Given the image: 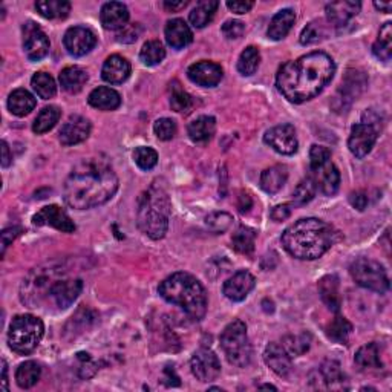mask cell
<instances>
[{
	"label": "cell",
	"mask_w": 392,
	"mask_h": 392,
	"mask_svg": "<svg viewBox=\"0 0 392 392\" xmlns=\"http://www.w3.org/2000/svg\"><path fill=\"white\" fill-rule=\"evenodd\" d=\"M119 190V176L106 156L83 160L65 181V202L75 210H88L107 202Z\"/></svg>",
	"instance_id": "1"
},
{
	"label": "cell",
	"mask_w": 392,
	"mask_h": 392,
	"mask_svg": "<svg viewBox=\"0 0 392 392\" xmlns=\"http://www.w3.org/2000/svg\"><path fill=\"white\" fill-rule=\"evenodd\" d=\"M336 74L334 60L326 52H311L287 61L276 75V88L288 101L301 105L317 97Z\"/></svg>",
	"instance_id": "2"
},
{
	"label": "cell",
	"mask_w": 392,
	"mask_h": 392,
	"mask_svg": "<svg viewBox=\"0 0 392 392\" xmlns=\"http://www.w3.org/2000/svg\"><path fill=\"white\" fill-rule=\"evenodd\" d=\"M83 289L80 278L69 276L61 264H46L37 266L23 280L20 297L29 308L66 310L74 303Z\"/></svg>",
	"instance_id": "3"
},
{
	"label": "cell",
	"mask_w": 392,
	"mask_h": 392,
	"mask_svg": "<svg viewBox=\"0 0 392 392\" xmlns=\"http://www.w3.org/2000/svg\"><path fill=\"white\" fill-rule=\"evenodd\" d=\"M336 241V232L317 218L299 219L282 234V244L296 259L315 261L324 256Z\"/></svg>",
	"instance_id": "4"
},
{
	"label": "cell",
	"mask_w": 392,
	"mask_h": 392,
	"mask_svg": "<svg viewBox=\"0 0 392 392\" xmlns=\"http://www.w3.org/2000/svg\"><path fill=\"white\" fill-rule=\"evenodd\" d=\"M158 293L164 301L183 308L186 315L193 320H201L207 312V293L201 282L189 273L178 271L164 279Z\"/></svg>",
	"instance_id": "5"
},
{
	"label": "cell",
	"mask_w": 392,
	"mask_h": 392,
	"mask_svg": "<svg viewBox=\"0 0 392 392\" xmlns=\"http://www.w3.org/2000/svg\"><path fill=\"white\" fill-rule=\"evenodd\" d=\"M170 201L163 187L152 186L140 196L137 221L140 230L153 241L163 239L169 229Z\"/></svg>",
	"instance_id": "6"
},
{
	"label": "cell",
	"mask_w": 392,
	"mask_h": 392,
	"mask_svg": "<svg viewBox=\"0 0 392 392\" xmlns=\"http://www.w3.org/2000/svg\"><path fill=\"white\" fill-rule=\"evenodd\" d=\"M43 333L45 325L37 316H15L10 325V331H8V343L14 352L27 356L38 347Z\"/></svg>",
	"instance_id": "7"
},
{
	"label": "cell",
	"mask_w": 392,
	"mask_h": 392,
	"mask_svg": "<svg viewBox=\"0 0 392 392\" xmlns=\"http://www.w3.org/2000/svg\"><path fill=\"white\" fill-rule=\"evenodd\" d=\"M310 170L311 179L315 183L316 189L326 196H333L337 193L340 186V174L333 161L331 152L324 146H311L310 151Z\"/></svg>",
	"instance_id": "8"
},
{
	"label": "cell",
	"mask_w": 392,
	"mask_h": 392,
	"mask_svg": "<svg viewBox=\"0 0 392 392\" xmlns=\"http://www.w3.org/2000/svg\"><path fill=\"white\" fill-rule=\"evenodd\" d=\"M221 347L227 360L234 366L246 368L252 360V345L247 336V326L242 320H233L221 334Z\"/></svg>",
	"instance_id": "9"
},
{
	"label": "cell",
	"mask_w": 392,
	"mask_h": 392,
	"mask_svg": "<svg viewBox=\"0 0 392 392\" xmlns=\"http://www.w3.org/2000/svg\"><path fill=\"white\" fill-rule=\"evenodd\" d=\"M349 273L356 284L375 293H386L389 289V278L386 270L377 261L370 257H359L349 266Z\"/></svg>",
	"instance_id": "10"
},
{
	"label": "cell",
	"mask_w": 392,
	"mask_h": 392,
	"mask_svg": "<svg viewBox=\"0 0 392 392\" xmlns=\"http://www.w3.org/2000/svg\"><path fill=\"white\" fill-rule=\"evenodd\" d=\"M264 141L265 144H269L273 151H276L280 155H294L297 152V147H299L296 129L292 124H279V126L266 130Z\"/></svg>",
	"instance_id": "11"
},
{
	"label": "cell",
	"mask_w": 392,
	"mask_h": 392,
	"mask_svg": "<svg viewBox=\"0 0 392 392\" xmlns=\"http://www.w3.org/2000/svg\"><path fill=\"white\" fill-rule=\"evenodd\" d=\"M50 38L36 25L34 22H28L23 25V50L31 61H38L50 52Z\"/></svg>",
	"instance_id": "12"
},
{
	"label": "cell",
	"mask_w": 392,
	"mask_h": 392,
	"mask_svg": "<svg viewBox=\"0 0 392 392\" xmlns=\"http://www.w3.org/2000/svg\"><path fill=\"white\" fill-rule=\"evenodd\" d=\"M192 372L199 382H211L221 374V362L211 349L201 348L195 352L190 360Z\"/></svg>",
	"instance_id": "13"
},
{
	"label": "cell",
	"mask_w": 392,
	"mask_h": 392,
	"mask_svg": "<svg viewBox=\"0 0 392 392\" xmlns=\"http://www.w3.org/2000/svg\"><path fill=\"white\" fill-rule=\"evenodd\" d=\"M379 129L371 126V124L359 123L354 124L351 129V135L348 140V147L351 153L357 158H365V156L372 151V147L377 141Z\"/></svg>",
	"instance_id": "14"
},
{
	"label": "cell",
	"mask_w": 392,
	"mask_h": 392,
	"mask_svg": "<svg viewBox=\"0 0 392 392\" xmlns=\"http://www.w3.org/2000/svg\"><path fill=\"white\" fill-rule=\"evenodd\" d=\"M63 45L66 51L74 57H83L93 50L97 45V37L89 28L73 27L66 31L63 37Z\"/></svg>",
	"instance_id": "15"
},
{
	"label": "cell",
	"mask_w": 392,
	"mask_h": 392,
	"mask_svg": "<svg viewBox=\"0 0 392 392\" xmlns=\"http://www.w3.org/2000/svg\"><path fill=\"white\" fill-rule=\"evenodd\" d=\"M33 223H34V225H38V227L50 225V227H54V229L65 232V233L75 232L74 221L69 218L66 211L63 209H60L59 206H46V207L40 209V211L33 216Z\"/></svg>",
	"instance_id": "16"
},
{
	"label": "cell",
	"mask_w": 392,
	"mask_h": 392,
	"mask_svg": "<svg viewBox=\"0 0 392 392\" xmlns=\"http://www.w3.org/2000/svg\"><path fill=\"white\" fill-rule=\"evenodd\" d=\"M91 121L82 115H70L68 121L61 126L59 140L63 146H74L89 137Z\"/></svg>",
	"instance_id": "17"
},
{
	"label": "cell",
	"mask_w": 392,
	"mask_h": 392,
	"mask_svg": "<svg viewBox=\"0 0 392 392\" xmlns=\"http://www.w3.org/2000/svg\"><path fill=\"white\" fill-rule=\"evenodd\" d=\"M255 276L250 271L241 270L238 273H234L230 279H227L224 282L223 293L233 302H241L244 301L246 297L250 294V292L255 288Z\"/></svg>",
	"instance_id": "18"
},
{
	"label": "cell",
	"mask_w": 392,
	"mask_h": 392,
	"mask_svg": "<svg viewBox=\"0 0 392 392\" xmlns=\"http://www.w3.org/2000/svg\"><path fill=\"white\" fill-rule=\"evenodd\" d=\"M187 75L196 84L202 88H215L223 80V68L213 61H198L187 69Z\"/></svg>",
	"instance_id": "19"
},
{
	"label": "cell",
	"mask_w": 392,
	"mask_h": 392,
	"mask_svg": "<svg viewBox=\"0 0 392 392\" xmlns=\"http://www.w3.org/2000/svg\"><path fill=\"white\" fill-rule=\"evenodd\" d=\"M264 360L271 371L276 372L280 377H287L292 372V357H289L285 348L278 342H271L266 345L264 351Z\"/></svg>",
	"instance_id": "20"
},
{
	"label": "cell",
	"mask_w": 392,
	"mask_h": 392,
	"mask_svg": "<svg viewBox=\"0 0 392 392\" xmlns=\"http://www.w3.org/2000/svg\"><path fill=\"white\" fill-rule=\"evenodd\" d=\"M360 8H362V3L360 2H352V0H340V2L328 3L325 11H326V17H328L329 23H333L334 27H343V25H347L352 17H356L360 11Z\"/></svg>",
	"instance_id": "21"
},
{
	"label": "cell",
	"mask_w": 392,
	"mask_h": 392,
	"mask_svg": "<svg viewBox=\"0 0 392 392\" xmlns=\"http://www.w3.org/2000/svg\"><path fill=\"white\" fill-rule=\"evenodd\" d=\"M317 379L320 380V385L317 388H326V389H345V383H347V375L342 371L340 365L334 362V360H326L320 365L316 371Z\"/></svg>",
	"instance_id": "22"
},
{
	"label": "cell",
	"mask_w": 392,
	"mask_h": 392,
	"mask_svg": "<svg viewBox=\"0 0 392 392\" xmlns=\"http://www.w3.org/2000/svg\"><path fill=\"white\" fill-rule=\"evenodd\" d=\"M100 20L106 29H121L129 20L128 6L121 2H107L101 8Z\"/></svg>",
	"instance_id": "23"
},
{
	"label": "cell",
	"mask_w": 392,
	"mask_h": 392,
	"mask_svg": "<svg viewBox=\"0 0 392 392\" xmlns=\"http://www.w3.org/2000/svg\"><path fill=\"white\" fill-rule=\"evenodd\" d=\"M130 69L129 61L115 54V56H111L105 61L103 69H101V77H103L105 82L111 84H121L129 78Z\"/></svg>",
	"instance_id": "24"
},
{
	"label": "cell",
	"mask_w": 392,
	"mask_h": 392,
	"mask_svg": "<svg viewBox=\"0 0 392 392\" xmlns=\"http://www.w3.org/2000/svg\"><path fill=\"white\" fill-rule=\"evenodd\" d=\"M166 40L174 50H183L193 40V34L189 25L183 19H172L167 22L166 29Z\"/></svg>",
	"instance_id": "25"
},
{
	"label": "cell",
	"mask_w": 392,
	"mask_h": 392,
	"mask_svg": "<svg viewBox=\"0 0 392 392\" xmlns=\"http://www.w3.org/2000/svg\"><path fill=\"white\" fill-rule=\"evenodd\" d=\"M319 294L329 310L336 312L340 310V280L336 274H328V276H324L319 280Z\"/></svg>",
	"instance_id": "26"
},
{
	"label": "cell",
	"mask_w": 392,
	"mask_h": 392,
	"mask_svg": "<svg viewBox=\"0 0 392 392\" xmlns=\"http://www.w3.org/2000/svg\"><path fill=\"white\" fill-rule=\"evenodd\" d=\"M89 105L98 111H115L121 105L120 93L107 86H100L89 93Z\"/></svg>",
	"instance_id": "27"
},
{
	"label": "cell",
	"mask_w": 392,
	"mask_h": 392,
	"mask_svg": "<svg viewBox=\"0 0 392 392\" xmlns=\"http://www.w3.org/2000/svg\"><path fill=\"white\" fill-rule=\"evenodd\" d=\"M296 22V14L293 10H280L270 22V27L269 31H266V36L271 40H282V38H285L287 34L292 31L293 25Z\"/></svg>",
	"instance_id": "28"
},
{
	"label": "cell",
	"mask_w": 392,
	"mask_h": 392,
	"mask_svg": "<svg viewBox=\"0 0 392 392\" xmlns=\"http://www.w3.org/2000/svg\"><path fill=\"white\" fill-rule=\"evenodd\" d=\"M288 179V169L284 164H276L265 169L261 175V189L266 193H278Z\"/></svg>",
	"instance_id": "29"
},
{
	"label": "cell",
	"mask_w": 392,
	"mask_h": 392,
	"mask_svg": "<svg viewBox=\"0 0 392 392\" xmlns=\"http://www.w3.org/2000/svg\"><path fill=\"white\" fill-rule=\"evenodd\" d=\"M59 80L61 88H63L66 92L77 93L84 88L86 83H88L89 75L80 66H68L60 73Z\"/></svg>",
	"instance_id": "30"
},
{
	"label": "cell",
	"mask_w": 392,
	"mask_h": 392,
	"mask_svg": "<svg viewBox=\"0 0 392 392\" xmlns=\"http://www.w3.org/2000/svg\"><path fill=\"white\" fill-rule=\"evenodd\" d=\"M366 84V77L363 75V73H359V70H348L347 77L342 82V97L339 98L340 101V107L339 109H345V101L347 100H354L360 96V92L363 91Z\"/></svg>",
	"instance_id": "31"
},
{
	"label": "cell",
	"mask_w": 392,
	"mask_h": 392,
	"mask_svg": "<svg viewBox=\"0 0 392 392\" xmlns=\"http://www.w3.org/2000/svg\"><path fill=\"white\" fill-rule=\"evenodd\" d=\"M37 101L27 89H15L8 98V109L15 116H25L34 111Z\"/></svg>",
	"instance_id": "32"
},
{
	"label": "cell",
	"mask_w": 392,
	"mask_h": 392,
	"mask_svg": "<svg viewBox=\"0 0 392 392\" xmlns=\"http://www.w3.org/2000/svg\"><path fill=\"white\" fill-rule=\"evenodd\" d=\"M216 130V120L213 116L209 115H201L198 119L193 120L189 128H187V132H189V137L195 143H206Z\"/></svg>",
	"instance_id": "33"
},
{
	"label": "cell",
	"mask_w": 392,
	"mask_h": 392,
	"mask_svg": "<svg viewBox=\"0 0 392 392\" xmlns=\"http://www.w3.org/2000/svg\"><path fill=\"white\" fill-rule=\"evenodd\" d=\"M356 363L363 371H375V370H382L383 363L380 359V348L377 343H368L363 345L356 352Z\"/></svg>",
	"instance_id": "34"
},
{
	"label": "cell",
	"mask_w": 392,
	"mask_h": 392,
	"mask_svg": "<svg viewBox=\"0 0 392 392\" xmlns=\"http://www.w3.org/2000/svg\"><path fill=\"white\" fill-rule=\"evenodd\" d=\"M36 10L45 19H65L70 11V3L66 0H38Z\"/></svg>",
	"instance_id": "35"
},
{
	"label": "cell",
	"mask_w": 392,
	"mask_h": 392,
	"mask_svg": "<svg viewBox=\"0 0 392 392\" xmlns=\"http://www.w3.org/2000/svg\"><path fill=\"white\" fill-rule=\"evenodd\" d=\"M218 6H219V3L216 2V0H201V2H198V5H196V8L189 15L192 25L195 28L207 27L211 22V19H213Z\"/></svg>",
	"instance_id": "36"
},
{
	"label": "cell",
	"mask_w": 392,
	"mask_h": 392,
	"mask_svg": "<svg viewBox=\"0 0 392 392\" xmlns=\"http://www.w3.org/2000/svg\"><path fill=\"white\" fill-rule=\"evenodd\" d=\"M255 242H256V230L244 225L239 227L232 236L233 248L242 255H252L255 252Z\"/></svg>",
	"instance_id": "37"
},
{
	"label": "cell",
	"mask_w": 392,
	"mask_h": 392,
	"mask_svg": "<svg viewBox=\"0 0 392 392\" xmlns=\"http://www.w3.org/2000/svg\"><path fill=\"white\" fill-rule=\"evenodd\" d=\"M374 56L382 61H389L392 57V23L386 22L382 27L379 38L372 46Z\"/></svg>",
	"instance_id": "38"
},
{
	"label": "cell",
	"mask_w": 392,
	"mask_h": 392,
	"mask_svg": "<svg viewBox=\"0 0 392 392\" xmlns=\"http://www.w3.org/2000/svg\"><path fill=\"white\" fill-rule=\"evenodd\" d=\"M40 374H42L40 366L33 362V360H29V362L22 363L17 368V372H15V382H17V385L22 389H29L40 380Z\"/></svg>",
	"instance_id": "39"
},
{
	"label": "cell",
	"mask_w": 392,
	"mask_h": 392,
	"mask_svg": "<svg viewBox=\"0 0 392 392\" xmlns=\"http://www.w3.org/2000/svg\"><path fill=\"white\" fill-rule=\"evenodd\" d=\"M60 116H61V111L57 106L43 107L40 114L37 115V119L33 124V130L37 133V135H42V133L50 132L59 123Z\"/></svg>",
	"instance_id": "40"
},
{
	"label": "cell",
	"mask_w": 392,
	"mask_h": 392,
	"mask_svg": "<svg viewBox=\"0 0 392 392\" xmlns=\"http://www.w3.org/2000/svg\"><path fill=\"white\" fill-rule=\"evenodd\" d=\"M261 63V52L256 46H248L242 51L241 57L238 60V70L246 77L253 75Z\"/></svg>",
	"instance_id": "41"
},
{
	"label": "cell",
	"mask_w": 392,
	"mask_h": 392,
	"mask_svg": "<svg viewBox=\"0 0 392 392\" xmlns=\"http://www.w3.org/2000/svg\"><path fill=\"white\" fill-rule=\"evenodd\" d=\"M166 57V50L160 40H151L143 45L140 52V59L146 66L160 65Z\"/></svg>",
	"instance_id": "42"
},
{
	"label": "cell",
	"mask_w": 392,
	"mask_h": 392,
	"mask_svg": "<svg viewBox=\"0 0 392 392\" xmlns=\"http://www.w3.org/2000/svg\"><path fill=\"white\" fill-rule=\"evenodd\" d=\"M31 86H33V89L36 91L37 96L43 100L52 98L57 92L56 82H54V78L46 73L34 74L33 80H31Z\"/></svg>",
	"instance_id": "43"
},
{
	"label": "cell",
	"mask_w": 392,
	"mask_h": 392,
	"mask_svg": "<svg viewBox=\"0 0 392 392\" xmlns=\"http://www.w3.org/2000/svg\"><path fill=\"white\" fill-rule=\"evenodd\" d=\"M352 331V325L348 322V319L342 316H337L331 324L326 328V334L329 339H333L337 343H345Z\"/></svg>",
	"instance_id": "44"
},
{
	"label": "cell",
	"mask_w": 392,
	"mask_h": 392,
	"mask_svg": "<svg viewBox=\"0 0 392 392\" xmlns=\"http://www.w3.org/2000/svg\"><path fill=\"white\" fill-rule=\"evenodd\" d=\"M310 340H311V337L307 333L299 334V336H288L284 339L282 347L285 348L289 357H297V356H302L305 351H308Z\"/></svg>",
	"instance_id": "45"
},
{
	"label": "cell",
	"mask_w": 392,
	"mask_h": 392,
	"mask_svg": "<svg viewBox=\"0 0 392 392\" xmlns=\"http://www.w3.org/2000/svg\"><path fill=\"white\" fill-rule=\"evenodd\" d=\"M175 86H172V93H170V106L174 109L175 112H189L192 106H193V101L192 97L187 93L184 89L179 88V84L175 82Z\"/></svg>",
	"instance_id": "46"
},
{
	"label": "cell",
	"mask_w": 392,
	"mask_h": 392,
	"mask_svg": "<svg viewBox=\"0 0 392 392\" xmlns=\"http://www.w3.org/2000/svg\"><path fill=\"white\" fill-rule=\"evenodd\" d=\"M316 190H317L316 186L310 176L302 179V181L296 186V189L293 192L294 206H305V204H308L312 198H315Z\"/></svg>",
	"instance_id": "47"
},
{
	"label": "cell",
	"mask_w": 392,
	"mask_h": 392,
	"mask_svg": "<svg viewBox=\"0 0 392 392\" xmlns=\"http://www.w3.org/2000/svg\"><path fill=\"white\" fill-rule=\"evenodd\" d=\"M133 160L141 170H151L158 163V153H156L152 147L140 146L133 152Z\"/></svg>",
	"instance_id": "48"
},
{
	"label": "cell",
	"mask_w": 392,
	"mask_h": 392,
	"mask_svg": "<svg viewBox=\"0 0 392 392\" xmlns=\"http://www.w3.org/2000/svg\"><path fill=\"white\" fill-rule=\"evenodd\" d=\"M233 223L232 215L225 213V211H213L209 216H206V225L213 233H224L230 229Z\"/></svg>",
	"instance_id": "49"
},
{
	"label": "cell",
	"mask_w": 392,
	"mask_h": 392,
	"mask_svg": "<svg viewBox=\"0 0 392 392\" xmlns=\"http://www.w3.org/2000/svg\"><path fill=\"white\" fill-rule=\"evenodd\" d=\"M325 27L322 25V22H311L308 23L307 27L303 28L302 34H301V43L302 45H311V43H317L319 40L325 38Z\"/></svg>",
	"instance_id": "50"
},
{
	"label": "cell",
	"mask_w": 392,
	"mask_h": 392,
	"mask_svg": "<svg viewBox=\"0 0 392 392\" xmlns=\"http://www.w3.org/2000/svg\"><path fill=\"white\" fill-rule=\"evenodd\" d=\"M155 135L163 141H169L175 137L176 133V123L170 119H160L153 124Z\"/></svg>",
	"instance_id": "51"
},
{
	"label": "cell",
	"mask_w": 392,
	"mask_h": 392,
	"mask_svg": "<svg viewBox=\"0 0 392 392\" xmlns=\"http://www.w3.org/2000/svg\"><path fill=\"white\" fill-rule=\"evenodd\" d=\"M141 33H143V28H141L140 23H130V25L120 29V33L116 34V40L121 43H133L138 40Z\"/></svg>",
	"instance_id": "52"
},
{
	"label": "cell",
	"mask_w": 392,
	"mask_h": 392,
	"mask_svg": "<svg viewBox=\"0 0 392 392\" xmlns=\"http://www.w3.org/2000/svg\"><path fill=\"white\" fill-rule=\"evenodd\" d=\"M246 31V25L239 20H227L223 25V34L233 40V38H239Z\"/></svg>",
	"instance_id": "53"
},
{
	"label": "cell",
	"mask_w": 392,
	"mask_h": 392,
	"mask_svg": "<svg viewBox=\"0 0 392 392\" xmlns=\"http://www.w3.org/2000/svg\"><path fill=\"white\" fill-rule=\"evenodd\" d=\"M289 215H292V206H289V204H282V206H276L270 213L273 221H276V223L285 221L287 218H289Z\"/></svg>",
	"instance_id": "54"
},
{
	"label": "cell",
	"mask_w": 392,
	"mask_h": 392,
	"mask_svg": "<svg viewBox=\"0 0 392 392\" xmlns=\"http://www.w3.org/2000/svg\"><path fill=\"white\" fill-rule=\"evenodd\" d=\"M349 202H351V206L357 209L359 211H363L368 207V202H370V199H368V195L365 192H354L349 195Z\"/></svg>",
	"instance_id": "55"
},
{
	"label": "cell",
	"mask_w": 392,
	"mask_h": 392,
	"mask_svg": "<svg viewBox=\"0 0 392 392\" xmlns=\"http://www.w3.org/2000/svg\"><path fill=\"white\" fill-rule=\"evenodd\" d=\"M20 233H22L20 227H11V229L3 230V233H2V255L5 253L6 247L10 246L11 242H13L15 238H17Z\"/></svg>",
	"instance_id": "56"
},
{
	"label": "cell",
	"mask_w": 392,
	"mask_h": 392,
	"mask_svg": "<svg viewBox=\"0 0 392 392\" xmlns=\"http://www.w3.org/2000/svg\"><path fill=\"white\" fill-rule=\"evenodd\" d=\"M255 6V2H227V8L236 14H246Z\"/></svg>",
	"instance_id": "57"
},
{
	"label": "cell",
	"mask_w": 392,
	"mask_h": 392,
	"mask_svg": "<svg viewBox=\"0 0 392 392\" xmlns=\"http://www.w3.org/2000/svg\"><path fill=\"white\" fill-rule=\"evenodd\" d=\"M252 206H253L252 196H250L248 193H241L239 202H238L239 210H241V211H248L250 209H252Z\"/></svg>",
	"instance_id": "58"
},
{
	"label": "cell",
	"mask_w": 392,
	"mask_h": 392,
	"mask_svg": "<svg viewBox=\"0 0 392 392\" xmlns=\"http://www.w3.org/2000/svg\"><path fill=\"white\" fill-rule=\"evenodd\" d=\"M187 5H189L187 0H179V2H170V0H166V2H164V8L169 11H179V10H183V8H186Z\"/></svg>",
	"instance_id": "59"
},
{
	"label": "cell",
	"mask_w": 392,
	"mask_h": 392,
	"mask_svg": "<svg viewBox=\"0 0 392 392\" xmlns=\"http://www.w3.org/2000/svg\"><path fill=\"white\" fill-rule=\"evenodd\" d=\"M13 161V156L10 153V147H8L6 141H2V166L8 167Z\"/></svg>",
	"instance_id": "60"
},
{
	"label": "cell",
	"mask_w": 392,
	"mask_h": 392,
	"mask_svg": "<svg viewBox=\"0 0 392 392\" xmlns=\"http://www.w3.org/2000/svg\"><path fill=\"white\" fill-rule=\"evenodd\" d=\"M2 389L8 391V368L5 360H2Z\"/></svg>",
	"instance_id": "61"
},
{
	"label": "cell",
	"mask_w": 392,
	"mask_h": 392,
	"mask_svg": "<svg viewBox=\"0 0 392 392\" xmlns=\"http://www.w3.org/2000/svg\"><path fill=\"white\" fill-rule=\"evenodd\" d=\"M374 6L377 8L379 11H383V13H389L392 10V3L391 2H386V3H383V2H374Z\"/></svg>",
	"instance_id": "62"
},
{
	"label": "cell",
	"mask_w": 392,
	"mask_h": 392,
	"mask_svg": "<svg viewBox=\"0 0 392 392\" xmlns=\"http://www.w3.org/2000/svg\"><path fill=\"white\" fill-rule=\"evenodd\" d=\"M261 389H273V391H276V388L271 386V385H264V386H261Z\"/></svg>",
	"instance_id": "63"
}]
</instances>
